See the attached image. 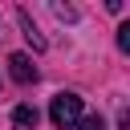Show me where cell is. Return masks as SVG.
<instances>
[{"instance_id":"5","label":"cell","mask_w":130,"mask_h":130,"mask_svg":"<svg viewBox=\"0 0 130 130\" xmlns=\"http://www.w3.org/2000/svg\"><path fill=\"white\" fill-rule=\"evenodd\" d=\"M77 130H106V122H102L98 114H89V118H81V122H77Z\"/></svg>"},{"instance_id":"4","label":"cell","mask_w":130,"mask_h":130,"mask_svg":"<svg viewBox=\"0 0 130 130\" xmlns=\"http://www.w3.org/2000/svg\"><path fill=\"white\" fill-rule=\"evenodd\" d=\"M20 24H24V37H28V41H32V45H37V49H45V37H41V32H37V24H32V20H28V16H24V12H20Z\"/></svg>"},{"instance_id":"3","label":"cell","mask_w":130,"mask_h":130,"mask_svg":"<svg viewBox=\"0 0 130 130\" xmlns=\"http://www.w3.org/2000/svg\"><path fill=\"white\" fill-rule=\"evenodd\" d=\"M12 126L16 130H37V110L32 106H16L12 110Z\"/></svg>"},{"instance_id":"6","label":"cell","mask_w":130,"mask_h":130,"mask_svg":"<svg viewBox=\"0 0 130 130\" xmlns=\"http://www.w3.org/2000/svg\"><path fill=\"white\" fill-rule=\"evenodd\" d=\"M118 49H126V53H130V20L118 28Z\"/></svg>"},{"instance_id":"2","label":"cell","mask_w":130,"mask_h":130,"mask_svg":"<svg viewBox=\"0 0 130 130\" xmlns=\"http://www.w3.org/2000/svg\"><path fill=\"white\" fill-rule=\"evenodd\" d=\"M8 73H12L16 85H32V81H37V65H32L28 53H12V57H8Z\"/></svg>"},{"instance_id":"1","label":"cell","mask_w":130,"mask_h":130,"mask_svg":"<svg viewBox=\"0 0 130 130\" xmlns=\"http://www.w3.org/2000/svg\"><path fill=\"white\" fill-rule=\"evenodd\" d=\"M49 118H53V126L57 130H69V126H77L81 122V98L77 93H57L53 98V106H49Z\"/></svg>"}]
</instances>
